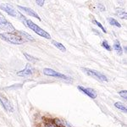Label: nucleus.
I'll list each match as a JSON object with an SVG mask.
<instances>
[{
	"mask_svg": "<svg viewBox=\"0 0 127 127\" xmlns=\"http://www.w3.org/2000/svg\"><path fill=\"white\" fill-rule=\"evenodd\" d=\"M114 49L116 51V53L119 54V55H121L122 54V47L120 45V42L118 40H115L114 43Z\"/></svg>",
	"mask_w": 127,
	"mask_h": 127,
	"instance_id": "13",
	"label": "nucleus"
},
{
	"mask_svg": "<svg viewBox=\"0 0 127 127\" xmlns=\"http://www.w3.org/2000/svg\"><path fill=\"white\" fill-rule=\"evenodd\" d=\"M34 73V68L32 67V65L31 64H27L26 65V68L22 70H20L17 72V75L21 77H26V76H30L32 74Z\"/></svg>",
	"mask_w": 127,
	"mask_h": 127,
	"instance_id": "7",
	"label": "nucleus"
},
{
	"mask_svg": "<svg viewBox=\"0 0 127 127\" xmlns=\"http://www.w3.org/2000/svg\"><path fill=\"white\" fill-rule=\"evenodd\" d=\"M119 95L121 96V97L123 98H125V99H126L127 98V91L126 90H123V91L119 92Z\"/></svg>",
	"mask_w": 127,
	"mask_h": 127,
	"instance_id": "20",
	"label": "nucleus"
},
{
	"mask_svg": "<svg viewBox=\"0 0 127 127\" xmlns=\"http://www.w3.org/2000/svg\"><path fill=\"white\" fill-rule=\"evenodd\" d=\"M45 127H55V126L54 124H52V123H48V124H46Z\"/></svg>",
	"mask_w": 127,
	"mask_h": 127,
	"instance_id": "23",
	"label": "nucleus"
},
{
	"mask_svg": "<svg viewBox=\"0 0 127 127\" xmlns=\"http://www.w3.org/2000/svg\"><path fill=\"white\" fill-rule=\"evenodd\" d=\"M78 89L82 93L86 94V95H87L88 97L93 98V99H95V98L97 97V92H96L94 89H92V88H85V87H81V86H79Z\"/></svg>",
	"mask_w": 127,
	"mask_h": 127,
	"instance_id": "8",
	"label": "nucleus"
},
{
	"mask_svg": "<svg viewBox=\"0 0 127 127\" xmlns=\"http://www.w3.org/2000/svg\"><path fill=\"white\" fill-rule=\"evenodd\" d=\"M24 56L26 57V59H27L28 61H30L31 63H36V61H38V59L37 58H35V57L32 56V55L26 54V53H24Z\"/></svg>",
	"mask_w": 127,
	"mask_h": 127,
	"instance_id": "17",
	"label": "nucleus"
},
{
	"mask_svg": "<svg viewBox=\"0 0 127 127\" xmlns=\"http://www.w3.org/2000/svg\"><path fill=\"white\" fill-rule=\"evenodd\" d=\"M36 4L40 7H42L44 5V3H45V0H36Z\"/></svg>",
	"mask_w": 127,
	"mask_h": 127,
	"instance_id": "22",
	"label": "nucleus"
},
{
	"mask_svg": "<svg viewBox=\"0 0 127 127\" xmlns=\"http://www.w3.org/2000/svg\"><path fill=\"white\" fill-rule=\"evenodd\" d=\"M0 23H1L0 26H2L7 31H10V32H15L16 31L15 29V27L11 25V23H9V22L5 19L4 16H3L1 15V13H0Z\"/></svg>",
	"mask_w": 127,
	"mask_h": 127,
	"instance_id": "9",
	"label": "nucleus"
},
{
	"mask_svg": "<svg viewBox=\"0 0 127 127\" xmlns=\"http://www.w3.org/2000/svg\"><path fill=\"white\" fill-rule=\"evenodd\" d=\"M17 7L19 8L20 9L23 10V11L25 12V13L27 14L28 15H30L31 17L36 18V19H37V20H41V18L39 17V15H37V13H36V12H35L33 9H30V8H27V7H24V6H20V5H18Z\"/></svg>",
	"mask_w": 127,
	"mask_h": 127,
	"instance_id": "10",
	"label": "nucleus"
},
{
	"mask_svg": "<svg viewBox=\"0 0 127 127\" xmlns=\"http://www.w3.org/2000/svg\"><path fill=\"white\" fill-rule=\"evenodd\" d=\"M93 24H95L96 26H97L98 27L100 28V29H101L102 31H103V32H104V33H106V32H107V31H106L105 28L103 27V25H102L101 23H100V22H98L97 20L93 19Z\"/></svg>",
	"mask_w": 127,
	"mask_h": 127,
	"instance_id": "18",
	"label": "nucleus"
},
{
	"mask_svg": "<svg viewBox=\"0 0 127 127\" xmlns=\"http://www.w3.org/2000/svg\"><path fill=\"white\" fill-rule=\"evenodd\" d=\"M25 24H26V26H27V27H29L31 30L33 31L35 33L39 35V36H42V37L47 38V39H50V38H51L50 34L48 33V32H47L46 31H44L43 29H42V28H41L40 26H38L36 24H35L32 20H26V23H25Z\"/></svg>",
	"mask_w": 127,
	"mask_h": 127,
	"instance_id": "3",
	"label": "nucleus"
},
{
	"mask_svg": "<svg viewBox=\"0 0 127 127\" xmlns=\"http://www.w3.org/2000/svg\"><path fill=\"white\" fill-rule=\"evenodd\" d=\"M114 106H115V108H117L118 109L122 110L123 112H126V111H127L126 106L125 105L124 103H122L121 102H116V103H114Z\"/></svg>",
	"mask_w": 127,
	"mask_h": 127,
	"instance_id": "15",
	"label": "nucleus"
},
{
	"mask_svg": "<svg viewBox=\"0 0 127 127\" xmlns=\"http://www.w3.org/2000/svg\"><path fill=\"white\" fill-rule=\"evenodd\" d=\"M0 9L2 10H3L4 12H6L9 15L12 16V17H15V18H18L20 20H21V21L26 23V19L25 18V16L22 15L21 14H20L18 10H16L12 5L9 4V3H2V4H0Z\"/></svg>",
	"mask_w": 127,
	"mask_h": 127,
	"instance_id": "2",
	"label": "nucleus"
},
{
	"mask_svg": "<svg viewBox=\"0 0 127 127\" xmlns=\"http://www.w3.org/2000/svg\"><path fill=\"white\" fill-rule=\"evenodd\" d=\"M116 15H117L120 19L126 20V16H127V13L126 11L124 9H121V8H117L116 9Z\"/></svg>",
	"mask_w": 127,
	"mask_h": 127,
	"instance_id": "12",
	"label": "nucleus"
},
{
	"mask_svg": "<svg viewBox=\"0 0 127 127\" xmlns=\"http://www.w3.org/2000/svg\"><path fill=\"white\" fill-rule=\"evenodd\" d=\"M108 21L109 22V24L112 25V26H116V27H119V28L121 27V25L119 23V22L115 19H114V18H112V17L108 18Z\"/></svg>",
	"mask_w": 127,
	"mask_h": 127,
	"instance_id": "16",
	"label": "nucleus"
},
{
	"mask_svg": "<svg viewBox=\"0 0 127 127\" xmlns=\"http://www.w3.org/2000/svg\"><path fill=\"white\" fill-rule=\"evenodd\" d=\"M97 8L100 11H105L106 9H105V6H104L103 3H98L97 4Z\"/></svg>",
	"mask_w": 127,
	"mask_h": 127,
	"instance_id": "21",
	"label": "nucleus"
},
{
	"mask_svg": "<svg viewBox=\"0 0 127 127\" xmlns=\"http://www.w3.org/2000/svg\"><path fill=\"white\" fill-rule=\"evenodd\" d=\"M0 103L2 104V106L3 107V108L8 112H14V108H13V105L11 104V103L9 101L7 97H5L4 95L0 93Z\"/></svg>",
	"mask_w": 127,
	"mask_h": 127,
	"instance_id": "6",
	"label": "nucleus"
},
{
	"mask_svg": "<svg viewBox=\"0 0 127 127\" xmlns=\"http://www.w3.org/2000/svg\"><path fill=\"white\" fill-rule=\"evenodd\" d=\"M16 32H17V33L19 34L20 36H21L22 37H23L24 39L26 41V42H28V41H32V42H33V41H35L34 38L32 37L31 35H29L28 33H26V32H22V31H16Z\"/></svg>",
	"mask_w": 127,
	"mask_h": 127,
	"instance_id": "11",
	"label": "nucleus"
},
{
	"mask_svg": "<svg viewBox=\"0 0 127 127\" xmlns=\"http://www.w3.org/2000/svg\"><path fill=\"white\" fill-rule=\"evenodd\" d=\"M0 38L2 40L5 41V42L15 45L23 44L24 42H26L21 36H20L16 32V31L15 32H3V33H0Z\"/></svg>",
	"mask_w": 127,
	"mask_h": 127,
	"instance_id": "1",
	"label": "nucleus"
},
{
	"mask_svg": "<svg viewBox=\"0 0 127 127\" xmlns=\"http://www.w3.org/2000/svg\"><path fill=\"white\" fill-rule=\"evenodd\" d=\"M102 47L105 48L106 50H108V51H111V46H110V45L108 44V42L106 40L103 41V42H102Z\"/></svg>",
	"mask_w": 127,
	"mask_h": 127,
	"instance_id": "19",
	"label": "nucleus"
},
{
	"mask_svg": "<svg viewBox=\"0 0 127 127\" xmlns=\"http://www.w3.org/2000/svg\"><path fill=\"white\" fill-rule=\"evenodd\" d=\"M43 74L45 75H48V76H53V77H57V78H61L64 80H69L68 76L63 75L61 73H59L58 71H55L54 69H49V68H45L43 69Z\"/></svg>",
	"mask_w": 127,
	"mask_h": 127,
	"instance_id": "5",
	"label": "nucleus"
},
{
	"mask_svg": "<svg viewBox=\"0 0 127 127\" xmlns=\"http://www.w3.org/2000/svg\"><path fill=\"white\" fill-rule=\"evenodd\" d=\"M0 25H1V23H0Z\"/></svg>",
	"mask_w": 127,
	"mask_h": 127,
	"instance_id": "24",
	"label": "nucleus"
},
{
	"mask_svg": "<svg viewBox=\"0 0 127 127\" xmlns=\"http://www.w3.org/2000/svg\"><path fill=\"white\" fill-rule=\"evenodd\" d=\"M81 69L83 70L84 73H86L87 75L89 76H92L93 78L97 80V81H103V82H107L108 81L107 76L105 75H103V73L99 72L97 70H95V69H92L89 68H81Z\"/></svg>",
	"mask_w": 127,
	"mask_h": 127,
	"instance_id": "4",
	"label": "nucleus"
},
{
	"mask_svg": "<svg viewBox=\"0 0 127 127\" xmlns=\"http://www.w3.org/2000/svg\"><path fill=\"white\" fill-rule=\"evenodd\" d=\"M52 44H54L57 48L59 49V50L61 51V52H65V51H66V48H65V47L64 46L62 43H60V42H57V41L53 40L52 41Z\"/></svg>",
	"mask_w": 127,
	"mask_h": 127,
	"instance_id": "14",
	"label": "nucleus"
}]
</instances>
